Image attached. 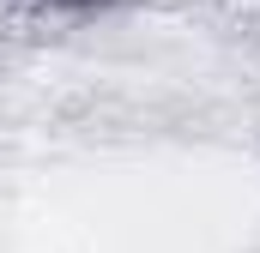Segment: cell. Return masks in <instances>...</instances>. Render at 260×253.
Wrapping results in <instances>:
<instances>
[{"instance_id": "6da1fadb", "label": "cell", "mask_w": 260, "mask_h": 253, "mask_svg": "<svg viewBox=\"0 0 260 253\" xmlns=\"http://www.w3.org/2000/svg\"><path fill=\"white\" fill-rule=\"evenodd\" d=\"M37 6H49L61 18H109V12H127L139 0H37Z\"/></svg>"}]
</instances>
